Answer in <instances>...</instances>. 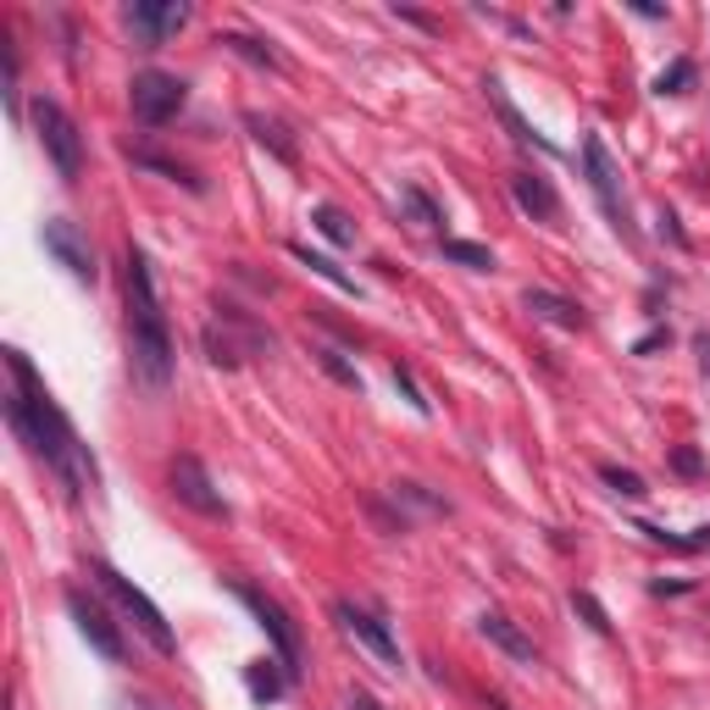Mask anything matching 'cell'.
<instances>
[{"mask_svg":"<svg viewBox=\"0 0 710 710\" xmlns=\"http://www.w3.org/2000/svg\"><path fill=\"white\" fill-rule=\"evenodd\" d=\"M7 373H12V389H7V422L12 433L28 444V456L45 461V472H56L67 483V494H89L101 483V467L95 456H89V444L78 438V427L67 422V411L56 405V394L45 389V378L34 373V362L7 344Z\"/></svg>","mask_w":710,"mask_h":710,"instance_id":"6da1fadb","label":"cell"},{"mask_svg":"<svg viewBox=\"0 0 710 710\" xmlns=\"http://www.w3.org/2000/svg\"><path fill=\"white\" fill-rule=\"evenodd\" d=\"M123 295H128V367L145 389H167L172 383V333H167V311L156 295L150 255L139 244H128V255H123Z\"/></svg>","mask_w":710,"mask_h":710,"instance_id":"7a4b0ae2","label":"cell"},{"mask_svg":"<svg viewBox=\"0 0 710 710\" xmlns=\"http://www.w3.org/2000/svg\"><path fill=\"white\" fill-rule=\"evenodd\" d=\"M89 577H95V583L117 599V610H123V616L134 621V628L145 633V644H150L156 655H178V639H172V628H167V616H161V605H156L145 588H134V583H128L112 561H101V556L89 561Z\"/></svg>","mask_w":710,"mask_h":710,"instance_id":"3957f363","label":"cell"},{"mask_svg":"<svg viewBox=\"0 0 710 710\" xmlns=\"http://www.w3.org/2000/svg\"><path fill=\"white\" fill-rule=\"evenodd\" d=\"M228 594L255 616V628L266 633V644H273V655L289 666V677H300L306 672V644H300V628L289 621V610L266 594V588H255V583H244V577H228Z\"/></svg>","mask_w":710,"mask_h":710,"instance_id":"277c9868","label":"cell"},{"mask_svg":"<svg viewBox=\"0 0 710 710\" xmlns=\"http://www.w3.org/2000/svg\"><path fill=\"white\" fill-rule=\"evenodd\" d=\"M34 134H39V150L50 156V167L61 172V184H78L83 178V134H78V123L50 101V95H39L34 101Z\"/></svg>","mask_w":710,"mask_h":710,"instance_id":"5b68a950","label":"cell"},{"mask_svg":"<svg viewBox=\"0 0 710 710\" xmlns=\"http://www.w3.org/2000/svg\"><path fill=\"white\" fill-rule=\"evenodd\" d=\"M128 106H134V123L161 128V123H172L178 112L190 106V83L178 78V72L145 67V72H134V83H128Z\"/></svg>","mask_w":710,"mask_h":710,"instance_id":"8992f818","label":"cell"},{"mask_svg":"<svg viewBox=\"0 0 710 710\" xmlns=\"http://www.w3.org/2000/svg\"><path fill=\"white\" fill-rule=\"evenodd\" d=\"M583 172H588V190H594V201H599L605 222H610L621 239H633V222H628V195H621V172H616V161L605 156L599 134H588V139H583Z\"/></svg>","mask_w":710,"mask_h":710,"instance_id":"52a82bcc","label":"cell"},{"mask_svg":"<svg viewBox=\"0 0 710 710\" xmlns=\"http://www.w3.org/2000/svg\"><path fill=\"white\" fill-rule=\"evenodd\" d=\"M333 621H339V633L362 644L383 672H400V666H405V661H400V644H394V633H389V621H383V616L362 610L355 599H333Z\"/></svg>","mask_w":710,"mask_h":710,"instance_id":"ba28073f","label":"cell"},{"mask_svg":"<svg viewBox=\"0 0 710 710\" xmlns=\"http://www.w3.org/2000/svg\"><path fill=\"white\" fill-rule=\"evenodd\" d=\"M39 244H45V255H50L56 266H67V273H72L78 284H95V278H101L95 250H89V239H83V228H78V222L50 217V222L39 228Z\"/></svg>","mask_w":710,"mask_h":710,"instance_id":"9c48e42d","label":"cell"},{"mask_svg":"<svg viewBox=\"0 0 710 710\" xmlns=\"http://www.w3.org/2000/svg\"><path fill=\"white\" fill-rule=\"evenodd\" d=\"M190 7H178V0H134V7L123 12V23H128V34L145 45V50H156V45H167L172 34H184L190 28Z\"/></svg>","mask_w":710,"mask_h":710,"instance_id":"30bf717a","label":"cell"},{"mask_svg":"<svg viewBox=\"0 0 710 710\" xmlns=\"http://www.w3.org/2000/svg\"><path fill=\"white\" fill-rule=\"evenodd\" d=\"M67 616L78 621V633H83V644L89 650H95L101 661H123L128 650H123V633H117V621L106 616V605H95V599H89L83 588H67Z\"/></svg>","mask_w":710,"mask_h":710,"instance_id":"8fae6325","label":"cell"},{"mask_svg":"<svg viewBox=\"0 0 710 710\" xmlns=\"http://www.w3.org/2000/svg\"><path fill=\"white\" fill-rule=\"evenodd\" d=\"M172 494L184 500L190 511L211 516V522H228V500L217 494V483L206 478V467L195 456H172Z\"/></svg>","mask_w":710,"mask_h":710,"instance_id":"7c38bea8","label":"cell"},{"mask_svg":"<svg viewBox=\"0 0 710 710\" xmlns=\"http://www.w3.org/2000/svg\"><path fill=\"white\" fill-rule=\"evenodd\" d=\"M483 95H489L494 117L505 123V134H511V139L522 145V150H539V156H561V150H556V145H550V139L539 134V128H532V123H527V117L516 112V101L505 95V83H500V78H483Z\"/></svg>","mask_w":710,"mask_h":710,"instance_id":"4fadbf2b","label":"cell"},{"mask_svg":"<svg viewBox=\"0 0 710 710\" xmlns=\"http://www.w3.org/2000/svg\"><path fill=\"white\" fill-rule=\"evenodd\" d=\"M478 633H483L500 655H511L516 666H539V650H532V639L516 628L505 610H483V616H478Z\"/></svg>","mask_w":710,"mask_h":710,"instance_id":"5bb4252c","label":"cell"},{"mask_svg":"<svg viewBox=\"0 0 710 710\" xmlns=\"http://www.w3.org/2000/svg\"><path fill=\"white\" fill-rule=\"evenodd\" d=\"M522 311H532L539 322H550V328H561V333H583V328H588L583 306L566 300V295H556V289H522Z\"/></svg>","mask_w":710,"mask_h":710,"instance_id":"9a60e30c","label":"cell"},{"mask_svg":"<svg viewBox=\"0 0 710 710\" xmlns=\"http://www.w3.org/2000/svg\"><path fill=\"white\" fill-rule=\"evenodd\" d=\"M511 201L527 211V217H539V222H556L561 217V201L550 190V178L539 172H511Z\"/></svg>","mask_w":710,"mask_h":710,"instance_id":"2e32d148","label":"cell"},{"mask_svg":"<svg viewBox=\"0 0 710 710\" xmlns=\"http://www.w3.org/2000/svg\"><path fill=\"white\" fill-rule=\"evenodd\" d=\"M289 683H295V677H289V666H284L278 655H273V661H250V666H244V688H250L255 705H278V699L289 694Z\"/></svg>","mask_w":710,"mask_h":710,"instance_id":"e0dca14e","label":"cell"},{"mask_svg":"<svg viewBox=\"0 0 710 710\" xmlns=\"http://www.w3.org/2000/svg\"><path fill=\"white\" fill-rule=\"evenodd\" d=\"M217 45L222 50H233L239 61H250V67H261V72H284V56L266 45V39H255V34H239V28H222L217 34Z\"/></svg>","mask_w":710,"mask_h":710,"instance_id":"ac0fdd59","label":"cell"},{"mask_svg":"<svg viewBox=\"0 0 710 710\" xmlns=\"http://www.w3.org/2000/svg\"><path fill=\"white\" fill-rule=\"evenodd\" d=\"M289 255H295L300 266H311V273H317L322 284H333L339 295H355V300H362V284H355V278L344 273V266H339V261H328V255H317L311 244H289Z\"/></svg>","mask_w":710,"mask_h":710,"instance_id":"d6986e66","label":"cell"},{"mask_svg":"<svg viewBox=\"0 0 710 710\" xmlns=\"http://www.w3.org/2000/svg\"><path fill=\"white\" fill-rule=\"evenodd\" d=\"M244 128L255 134V145H266V150H273L284 167H295L300 161V150H295V139L284 134V123H273V117H261V112H244Z\"/></svg>","mask_w":710,"mask_h":710,"instance_id":"ffe728a7","label":"cell"},{"mask_svg":"<svg viewBox=\"0 0 710 710\" xmlns=\"http://www.w3.org/2000/svg\"><path fill=\"white\" fill-rule=\"evenodd\" d=\"M639 532H644L650 545H666V550H677V556H699V550H710V522L694 527V532H666V527H655V522H639Z\"/></svg>","mask_w":710,"mask_h":710,"instance_id":"44dd1931","label":"cell"},{"mask_svg":"<svg viewBox=\"0 0 710 710\" xmlns=\"http://www.w3.org/2000/svg\"><path fill=\"white\" fill-rule=\"evenodd\" d=\"M311 222H317V233H322L328 244H339V250H350V244H355V228H350V217H344L339 206L317 201V206H311Z\"/></svg>","mask_w":710,"mask_h":710,"instance_id":"7402d4cb","label":"cell"},{"mask_svg":"<svg viewBox=\"0 0 710 710\" xmlns=\"http://www.w3.org/2000/svg\"><path fill=\"white\" fill-rule=\"evenodd\" d=\"M444 261L467 266V273H494V250L478 239H444Z\"/></svg>","mask_w":710,"mask_h":710,"instance_id":"603a6c76","label":"cell"},{"mask_svg":"<svg viewBox=\"0 0 710 710\" xmlns=\"http://www.w3.org/2000/svg\"><path fill=\"white\" fill-rule=\"evenodd\" d=\"M599 483H605L610 494H621V500H644V494H650V483H644L633 467H616V461H599Z\"/></svg>","mask_w":710,"mask_h":710,"instance_id":"cb8c5ba5","label":"cell"},{"mask_svg":"<svg viewBox=\"0 0 710 710\" xmlns=\"http://www.w3.org/2000/svg\"><path fill=\"white\" fill-rule=\"evenodd\" d=\"M128 156H134L139 167H150V172H161V178H172V184H184V190H195V195L206 190V184H201V178H195V172H190L184 161H167V156H156V150H128Z\"/></svg>","mask_w":710,"mask_h":710,"instance_id":"d4e9b609","label":"cell"},{"mask_svg":"<svg viewBox=\"0 0 710 710\" xmlns=\"http://www.w3.org/2000/svg\"><path fill=\"white\" fill-rule=\"evenodd\" d=\"M694 89V61L688 56H677V61H666L661 72H655V95L666 101V95H688Z\"/></svg>","mask_w":710,"mask_h":710,"instance_id":"484cf974","label":"cell"},{"mask_svg":"<svg viewBox=\"0 0 710 710\" xmlns=\"http://www.w3.org/2000/svg\"><path fill=\"white\" fill-rule=\"evenodd\" d=\"M311 355H317V367H322L333 383H344V389H355V394H362V373H355V367L344 362L339 350H328V344H311Z\"/></svg>","mask_w":710,"mask_h":710,"instance_id":"4316f807","label":"cell"},{"mask_svg":"<svg viewBox=\"0 0 710 710\" xmlns=\"http://www.w3.org/2000/svg\"><path fill=\"white\" fill-rule=\"evenodd\" d=\"M389 494H394V505H400V500H405V505H416V511H422V516H444V511H450V505H444V500H438V494H427V489H422V483H394V489H389Z\"/></svg>","mask_w":710,"mask_h":710,"instance_id":"83f0119b","label":"cell"},{"mask_svg":"<svg viewBox=\"0 0 710 710\" xmlns=\"http://www.w3.org/2000/svg\"><path fill=\"white\" fill-rule=\"evenodd\" d=\"M400 206L416 217V228H438V222H444V211H438V206H433L416 184H405V190H400Z\"/></svg>","mask_w":710,"mask_h":710,"instance_id":"f1b7e54d","label":"cell"},{"mask_svg":"<svg viewBox=\"0 0 710 710\" xmlns=\"http://www.w3.org/2000/svg\"><path fill=\"white\" fill-rule=\"evenodd\" d=\"M572 610H577V616L588 621V628H594L599 639H610V616H605V605H599V599H594L588 588H572Z\"/></svg>","mask_w":710,"mask_h":710,"instance_id":"f546056e","label":"cell"},{"mask_svg":"<svg viewBox=\"0 0 710 710\" xmlns=\"http://www.w3.org/2000/svg\"><path fill=\"white\" fill-rule=\"evenodd\" d=\"M394 389L405 394V405H411L416 416H427V411H433V405H427V394H422V383H416V373H411L405 362H394Z\"/></svg>","mask_w":710,"mask_h":710,"instance_id":"4dcf8cb0","label":"cell"},{"mask_svg":"<svg viewBox=\"0 0 710 710\" xmlns=\"http://www.w3.org/2000/svg\"><path fill=\"white\" fill-rule=\"evenodd\" d=\"M661 344H672V328H650V333H644V339L633 344V355H655Z\"/></svg>","mask_w":710,"mask_h":710,"instance_id":"1f68e13d","label":"cell"},{"mask_svg":"<svg viewBox=\"0 0 710 710\" xmlns=\"http://www.w3.org/2000/svg\"><path fill=\"white\" fill-rule=\"evenodd\" d=\"M672 467H677L683 478H699V472H705V461H699V450H672Z\"/></svg>","mask_w":710,"mask_h":710,"instance_id":"d6a6232c","label":"cell"},{"mask_svg":"<svg viewBox=\"0 0 710 710\" xmlns=\"http://www.w3.org/2000/svg\"><path fill=\"white\" fill-rule=\"evenodd\" d=\"M344 710H383V705H378L367 688H350V694H344Z\"/></svg>","mask_w":710,"mask_h":710,"instance_id":"836d02e7","label":"cell"},{"mask_svg":"<svg viewBox=\"0 0 710 710\" xmlns=\"http://www.w3.org/2000/svg\"><path fill=\"white\" fill-rule=\"evenodd\" d=\"M117 710H172V705H167V699H145V694H128V699H123Z\"/></svg>","mask_w":710,"mask_h":710,"instance_id":"e575fe53","label":"cell"},{"mask_svg":"<svg viewBox=\"0 0 710 710\" xmlns=\"http://www.w3.org/2000/svg\"><path fill=\"white\" fill-rule=\"evenodd\" d=\"M661 233H666L672 244H688V233L677 228V211H661Z\"/></svg>","mask_w":710,"mask_h":710,"instance_id":"d590c367","label":"cell"},{"mask_svg":"<svg viewBox=\"0 0 710 710\" xmlns=\"http://www.w3.org/2000/svg\"><path fill=\"white\" fill-rule=\"evenodd\" d=\"M694 355H699V373L710 378V333H694Z\"/></svg>","mask_w":710,"mask_h":710,"instance_id":"8d00e7d4","label":"cell"},{"mask_svg":"<svg viewBox=\"0 0 710 710\" xmlns=\"http://www.w3.org/2000/svg\"><path fill=\"white\" fill-rule=\"evenodd\" d=\"M688 588H694V583H666V577L650 583V594H688Z\"/></svg>","mask_w":710,"mask_h":710,"instance_id":"74e56055","label":"cell"},{"mask_svg":"<svg viewBox=\"0 0 710 710\" xmlns=\"http://www.w3.org/2000/svg\"><path fill=\"white\" fill-rule=\"evenodd\" d=\"M489 710H511V705H505V699H489Z\"/></svg>","mask_w":710,"mask_h":710,"instance_id":"f35d334b","label":"cell"}]
</instances>
